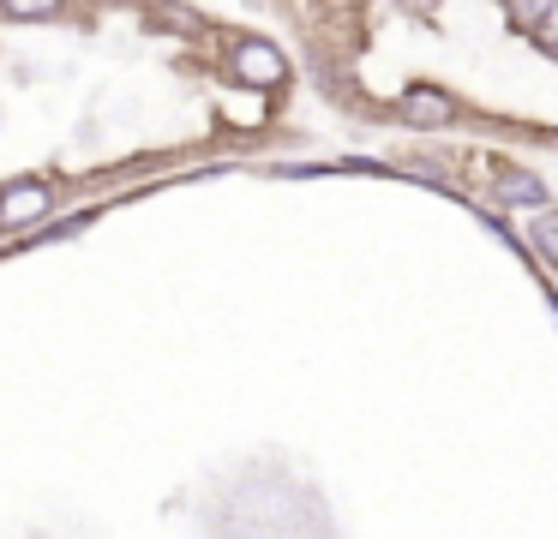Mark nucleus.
Listing matches in <instances>:
<instances>
[{
	"label": "nucleus",
	"instance_id": "1",
	"mask_svg": "<svg viewBox=\"0 0 558 539\" xmlns=\"http://www.w3.org/2000/svg\"><path fill=\"white\" fill-rule=\"evenodd\" d=\"M229 66H234V78L241 84H253V90H270V84H282V54L270 42H234V54H229Z\"/></svg>",
	"mask_w": 558,
	"mask_h": 539
},
{
	"label": "nucleus",
	"instance_id": "2",
	"mask_svg": "<svg viewBox=\"0 0 558 539\" xmlns=\"http://www.w3.org/2000/svg\"><path fill=\"white\" fill-rule=\"evenodd\" d=\"M49 198H54V192L43 186V180L7 186V192H0V228H25V222H37V216L49 210Z\"/></svg>",
	"mask_w": 558,
	"mask_h": 539
},
{
	"label": "nucleus",
	"instance_id": "3",
	"mask_svg": "<svg viewBox=\"0 0 558 539\" xmlns=\"http://www.w3.org/2000/svg\"><path fill=\"white\" fill-rule=\"evenodd\" d=\"M397 114L414 120V126H450V120H457V102H450L445 90H426V84H421V90H409L397 102Z\"/></svg>",
	"mask_w": 558,
	"mask_h": 539
},
{
	"label": "nucleus",
	"instance_id": "4",
	"mask_svg": "<svg viewBox=\"0 0 558 539\" xmlns=\"http://www.w3.org/2000/svg\"><path fill=\"white\" fill-rule=\"evenodd\" d=\"M510 24H522L534 42L558 54V0H553V7H510Z\"/></svg>",
	"mask_w": 558,
	"mask_h": 539
},
{
	"label": "nucleus",
	"instance_id": "5",
	"mask_svg": "<svg viewBox=\"0 0 558 539\" xmlns=\"http://www.w3.org/2000/svg\"><path fill=\"white\" fill-rule=\"evenodd\" d=\"M498 192H505V204H522V210H553L546 186H541L534 174H522V168H510V174L498 180Z\"/></svg>",
	"mask_w": 558,
	"mask_h": 539
},
{
	"label": "nucleus",
	"instance_id": "6",
	"mask_svg": "<svg viewBox=\"0 0 558 539\" xmlns=\"http://www.w3.org/2000/svg\"><path fill=\"white\" fill-rule=\"evenodd\" d=\"M529 240H534V252H541L546 264H558V210H541V222L529 228Z\"/></svg>",
	"mask_w": 558,
	"mask_h": 539
}]
</instances>
